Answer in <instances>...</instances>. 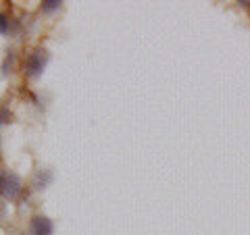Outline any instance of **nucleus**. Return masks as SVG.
Instances as JSON below:
<instances>
[{
	"mask_svg": "<svg viewBox=\"0 0 250 235\" xmlns=\"http://www.w3.org/2000/svg\"><path fill=\"white\" fill-rule=\"evenodd\" d=\"M48 60H50V54L46 52L44 48L31 50V52L27 54V59H25V65H23L25 77H29V79H38V77L44 73L46 65H48Z\"/></svg>",
	"mask_w": 250,
	"mask_h": 235,
	"instance_id": "1",
	"label": "nucleus"
},
{
	"mask_svg": "<svg viewBox=\"0 0 250 235\" xmlns=\"http://www.w3.org/2000/svg\"><path fill=\"white\" fill-rule=\"evenodd\" d=\"M27 235H54V223H52V218L44 216V215H36L29 221Z\"/></svg>",
	"mask_w": 250,
	"mask_h": 235,
	"instance_id": "2",
	"label": "nucleus"
},
{
	"mask_svg": "<svg viewBox=\"0 0 250 235\" xmlns=\"http://www.w3.org/2000/svg\"><path fill=\"white\" fill-rule=\"evenodd\" d=\"M23 190V183H21V177L17 173H13L9 171V175H6V183H4V190H2V198L4 200H17L19 194Z\"/></svg>",
	"mask_w": 250,
	"mask_h": 235,
	"instance_id": "3",
	"label": "nucleus"
},
{
	"mask_svg": "<svg viewBox=\"0 0 250 235\" xmlns=\"http://www.w3.org/2000/svg\"><path fill=\"white\" fill-rule=\"evenodd\" d=\"M52 179H54L52 171H48V169H44V171H36L34 179H31V187H34V190H46V187H48V185L52 183Z\"/></svg>",
	"mask_w": 250,
	"mask_h": 235,
	"instance_id": "4",
	"label": "nucleus"
},
{
	"mask_svg": "<svg viewBox=\"0 0 250 235\" xmlns=\"http://www.w3.org/2000/svg\"><path fill=\"white\" fill-rule=\"evenodd\" d=\"M61 4H62L61 0H42L40 9H42V13H52V11H59Z\"/></svg>",
	"mask_w": 250,
	"mask_h": 235,
	"instance_id": "5",
	"label": "nucleus"
},
{
	"mask_svg": "<svg viewBox=\"0 0 250 235\" xmlns=\"http://www.w3.org/2000/svg\"><path fill=\"white\" fill-rule=\"evenodd\" d=\"M13 62H15V52L13 50H9L6 52V57H4V60H2V75H9L11 73V69H13Z\"/></svg>",
	"mask_w": 250,
	"mask_h": 235,
	"instance_id": "6",
	"label": "nucleus"
},
{
	"mask_svg": "<svg viewBox=\"0 0 250 235\" xmlns=\"http://www.w3.org/2000/svg\"><path fill=\"white\" fill-rule=\"evenodd\" d=\"M11 34V21L6 13H0V36H9Z\"/></svg>",
	"mask_w": 250,
	"mask_h": 235,
	"instance_id": "7",
	"label": "nucleus"
},
{
	"mask_svg": "<svg viewBox=\"0 0 250 235\" xmlns=\"http://www.w3.org/2000/svg\"><path fill=\"white\" fill-rule=\"evenodd\" d=\"M11 111H9V106H0V121L2 123H9L11 121Z\"/></svg>",
	"mask_w": 250,
	"mask_h": 235,
	"instance_id": "8",
	"label": "nucleus"
},
{
	"mask_svg": "<svg viewBox=\"0 0 250 235\" xmlns=\"http://www.w3.org/2000/svg\"><path fill=\"white\" fill-rule=\"evenodd\" d=\"M6 175H9V171L0 169V194H2V190H4V183H6Z\"/></svg>",
	"mask_w": 250,
	"mask_h": 235,
	"instance_id": "9",
	"label": "nucleus"
},
{
	"mask_svg": "<svg viewBox=\"0 0 250 235\" xmlns=\"http://www.w3.org/2000/svg\"><path fill=\"white\" fill-rule=\"evenodd\" d=\"M0 125H2V121H0Z\"/></svg>",
	"mask_w": 250,
	"mask_h": 235,
	"instance_id": "10",
	"label": "nucleus"
}]
</instances>
